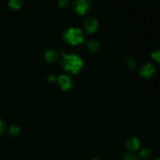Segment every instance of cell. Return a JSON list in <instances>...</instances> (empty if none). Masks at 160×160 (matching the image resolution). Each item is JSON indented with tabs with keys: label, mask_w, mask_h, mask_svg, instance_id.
<instances>
[{
	"label": "cell",
	"mask_w": 160,
	"mask_h": 160,
	"mask_svg": "<svg viewBox=\"0 0 160 160\" xmlns=\"http://www.w3.org/2000/svg\"><path fill=\"white\" fill-rule=\"evenodd\" d=\"M61 65L62 68L71 73H78L84 67V62L79 56L75 54L64 55Z\"/></svg>",
	"instance_id": "1"
},
{
	"label": "cell",
	"mask_w": 160,
	"mask_h": 160,
	"mask_svg": "<svg viewBox=\"0 0 160 160\" xmlns=\"http://www.w3.org/2000/svg\"><path fill=\"white\" fill-rule=\"evenodd\" d=\"M63 38L70 45H78L84 42V38L81 30L77 28H70L65 32Z\"/></svg>",
	"instance_id": "2"
},
{
	"label": "cell",
	"mask_w": 160,
	"mask_h": 160,
	"mask_svg": "<svg viewBox=\"0 0 160 160\" xmlns=\"http://www.w3.org/2000/svg\"><path fill=\"white\" fill-rule=\"evenodd\" d=\"M73 8L77 13L84 16L92 9V2L90 0H73Z\"/></svg>",
	"instance_id": "3"
},
{
	"label": "cell",
	"mask_w": 160,
	"mask_h": 160,
	"mask_svg": "<svg viewBox=\"0 0 160 160\" xmlns=\"http://www.w3.org/2000/svg\"><path fill=\"white\" fill-rule=\"evenodd\" d=\"M56 81L58 82V84L60 87V88L63 91H68L73 87V80L68 75H60L56 79Z\"/></svg>",
	"instance_id": "4"
},
{
	"label": "cell",
	"mask_w": 160,
	"mask_h": 160,
	"mask_svg": "<svg viewBox=\"0 0 160 160\" xmlns=\"http://www.w3.org/2000/svg\"><path fill=\"white\" fill-rule=\"evenodd\" d=\"M98 28V21L95 17H89L84 21V28L88 33H94Z\"/></svg>",
	"instance_id": "5"
},
{
	"label": "cell",
	"mask_w": 160,
	"mask_h": 160,
	"mask_svg": "<svg viewBox=\"0 0 160 160\" xmlns=\"http://www.w3.org/2000/svg\"><path fill=\"white\" fill-rule=\"evenodd\" d=\"M156 73V70L154 66L150 63L145 64L141 67L140 74L145 78H150L154 76Z\"/></svg>",
	"instance_id": "6"
},
{
	"label": "cell",
	"mask_w": 160,
	"mask_h": 160,
	"mask_svg": "<svg viewBox=\"0 0 160 160\" xmlns=\"http://www.w3.org/2000/svg\"><path fill=\"white\" fill-rule=\"evenodd\" d=\"M126 146L127 148H128V149L130 150V151L131 152L137 151L141 146L140 141L135 137L131 138H129L128 141H127Z\"/></svg>",
	"instance_id": "7"
},
{
	"label": "cell",
	"mask_w": 160,
	"mask_h": 160,
	"mask_svg": "<svg viewBox=\"0 0 160 160\" xmlns=\"http://www.w3.org/2000/svg\"><path fill=\"white\" fill-rule=\"evenodd\" d=\"M58 57H59V55H58L57 52L54 49H48L45 53V58L48 62H55L57 60Z\"/></svg>",
	"instance_id": "8"
},
{
	"label": "cell",
	"mask_w": 160,
	"mask_h": 160,
	"mask_svg": "<svg viewBox=\"0 0 160 160\" xmlns=\"http://www.w3.org/2000/svg\"><path fill=\"white\" fill-rule=\"evenodd\" d=\"M9 8L12 10H18L23 6V0H9Z\"/></svg>",
	"instance_id": "9"
},
{
	"label": "cell",
	"mask_w": 160,
	"mask_h": 160,
	"mask_svg": "<svg viewBox=\"0 0 160 160\" xmlns=\"http://www.w3.org/2000/svg\"><path fill=\"white\" fill-rule=\"evenodd\" d=\"M87 46L88 48V49L92 52H98L100 48V45L98 44V42L95 40H90L89 42H88Z\"/></svg>",
	"instance_id": "10"
},
{
	"label": "cell",
	"mask_w": 160,
	"mask_h": 160,
	"mask_svg": "<svg viewBox=\"0 0 160 160\" xmlns=\"http://www.w3.org/2000/svg\"><path fill=\"white\" fill-rule=\"evenodd\" d=\"M151 151H150L149 149L145 148V149H143L141 151L140 154H139V157H140V159L142 160H147L151 157Z\"/></svg>",
	"instance_id": "11"
},
{
	"label": "cell",
	"mask_w": 160,
	"mask_h": 160,
	"mask_svg": "<svg viewBox=\"0 0 160 160\" xmlns=\"http://www.w3.org/2000/svg\"><path fill=\"white\" fill-rule=\"evenodd\" d=\"M58 5H59V7L61 9H67V8L70 6V0H59L58 2Z\"/></svg>",
	"instance_id": "12"
},
{
	"label": "cell",
	"mask_w": 160,
	"mask_h": 160,
	"mask_svg": "<svg viewBox=\"0 0 160 160\" xmlns=\"http://www.w3.org/2000/svg\"><path fill=\"white\" fill-rule=\"evenodd\" d=\"M19 133H20V128L18 126H16V125H12L9 128V134L12 136L18 135Z\"/></svg>",
	"instance_id": "13"
},
{
	"label": "cell",
	"mask_w": 160,
	"mask_h": 160,
	"mask_svg": "<svg viewBox=\"0 0 160 160\" xmlns=\"http://www.w3.org/2000/svg\"><path fill=\"white\" fill-rule=\"evenodd\" d=\"M123 160H139V158L133 153H127L123 156Z\"/></svg>",
	"instance_id": "14"
},
{
	"label": "cell",
	"mask_w": 160,
	"mask_h": 160,
	"mask_svg": "<svg viewBox=\"0 0 160 160\" xmlns=\"http://www.w3.org/2000/svg\"><path fill=\"white\" fill-rule=\"evenodd\" d=\"M152 58L156 61V62H159V49H156L152 52Z\"/></svg>",
	"instance_id": "15"
},
{
	"label": "cell",
	"mask_w": 160,
	"mask_h": 160,
	"mask_svg": "<svg viewBox=\"0 0 160 160\" xmlns=\"http://www.w3.org/2000/svg\"><path fill=\"white\" fill-rule=\"evenodd\" d=\"M126 64L128 67H130V68H134V67H136L135 62H134L133 59H129L127 60Z\"/></svg>",
	"instance_id": "16"
},
{
	"label": "cell",
	"mask_w": 160,
	"mask_h": 160,
	"mask_svg": "<svg viewBox=\"0 0 160 160\" xmlns=\"http://www.w3.org/2000/svg\"><path fill=\"white\" fill-rule=\"evenodd\" d=\"M6 131V125H5L4 122L0 119V135L2 134Z\"/></svg>",
	"instance_id": "17"
},
{
	"label": "cell",
	"mask_w": 160,
	"mask_h": 160,
	"mask_svg": "<svg viewBox=\"0 0 160 160\" xmlns=\"http://www.w3.org/2000/svg\"><path fill=\"white\" fill-rule=\"evenodd\" d=\"M48 80L49 82H54V81H56V78L54 76H52V75H51V76H48Z\"/></svg>",
	"instance_id": "18"
},
{
	"label": "cell",
	"mask_w": 160,
	"mask_h": 160,
	"mask_svg": "<svg viewBox=\"0 0 160 160\" xmlns=\"http://www.w3.org/2000/svg\"><path fill=\"white\" fill-rule=\"evenodd\" d=\"M93 160H99L98 159H97V158H95V159H94Z\"/></svg>",
	"instance_id": "19"
},
{
	"label": "cell",
	"mask_w": 160,
	"mask_h": 160,
	"mask_svg": "<svg viewBox=\"0 0 160 160\" xmlns=\"http://www.w3.org/2000/svg\"><path fill=\"white\" fill-rule=\"evenodd\" d=\"M154 160H159V159H158V158H156V159H154Z\"/></svg>",
	"instance_id": "20"
}]
</instances>
